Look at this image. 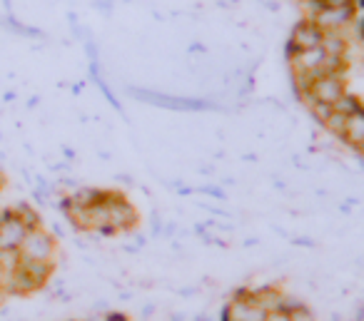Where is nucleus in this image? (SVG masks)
<instances>
[{
  "label": "nucleus",
  "mask_w": 364,
  "mask_h": 321,
  "mask_svg": "<svg viewBox=\"0 0 364 321\" xmlns=\"http://www.w3.org/2000/svg\"><path fill=\"white\" fill-rule=\"evenodd\" d=\"M55 256H58L55 234H50L43 224L28 229L26 239H23L21 249H18V259L41 261V264H55Z\"/></svg>",
  "instance_id": "f257e3e1"
},
{
  "label": "nucleus",
  "mask_w": 364,
  "mask_h": 321,
  "mask_svg": "<svg viewBox=\"0 0 364 321\" xmlns=\"http://www.w3.org/2000/svg\"><path fill=\"white\" fill-rule=\"evenodd\" d=\"M105 205H107V217H110V229L112 234H120V232H132L140 222V214L137 210L130 205L122 192H112L107 190L105 197Z\"/></svg>",
  "instance_id": "f03ea898"
},
{
  "label": "nucleus",
  "mask_w": 364,
  "mask_h": 321,
  "mask_svg": "<svg viewBox=\"0 0 364 321\" xmlns=\"http://www.w3.org/2000/svg\"><path fill=\"white\" fill-rule=\"evenodd\" d=\"M223 316L228 321H267L269 314L252 299L250 286H242L228 301V306L223 309Z\"/></svg>",
  "instance_id": "7ed1b4c3"
},
{
  "label": "nucleus",
  "mask_w": 364,
  "mask_h": 321,
  "mask_svg": "<svg viewBox=\"0 0 364 321\" xmlns=\"http://www.w3.org/2000/svg\"><path fill=\"white\" fill-rule=\"evenodd\" d=\"M347 92L344 85V75H332V72H322V75L312 77L309 82V90L304 95V105L307 102H322V105H334L339 97Z\"/></svg>",
  "instance_id": "20e7f679"
},
{
  "label": "nucleus",
  "mask_w": 364,
  "mask_h": 321,
  "mask_svg": "<svg viewBox=\"0 0 364 321\" xmlns=\"http://www.w3.org/2000/svg\"><path fill=\"white\" fill-rule=\"evenodd\" d=\"M322 28L312 21V18H304L297 26L292 28L287 40V53H299V50H312V48H322Z\"/></svg>",
  "instance_id": "39448f33"
},
{
  "label": "nucleus",
  "mask_w": 364,
  "mask_h": 321,
  "mask_svg": "<svg viewBox=\"0 0 364 321\" xmlns=\"http://www.w3.org/2000/svg\"><path fill=\"white\" fill-rule=\"evenodd\" d=\"M289 70L297 75L317 77L324 72V62H327V53L322 48H312V50H299V53H287Z\"/></svg>",
  "instance_id": "423d86ee"
},
{
  "label": "nucleus",
  "mask_w": 364,
  "mask_h": 321,
  "mask_svg": "<svg viewBox=\"0 0 364 321\" xmlns=\"http://www.w3.org/2000/svg\"><path fill=\"white\" fill-rule=\"evenodd\" d=\"M135 92L137 100H145V102H152L157 107H167V110H208L213 107L210 102L205 100H198V97H177V95H160V92H150V90H132Z\"/></svg>",
  "instance_id": "0eeeda50"
},
{
  "label": "nucleus",
  "mask_w": 364,
  "mask_h": 321,
  "mask_svg": "<svg viewBox=\"0 0 364 321\" xmlns=\"http://www.w3.org/2000/svg\"><path fill=\"white\" fill-rule=\"evenodd\" d=\"M354 16H357V8H317L312 11V21L322 28V33L329 31H349Z\"/></svg>",
  "instance_id": "6e6552de"
},
{
  "label": "nucleus",
  "mask_w": 364,
  "mask_h": 321,
  "mask_svg": "<svg viewBox=\"0 0 364 321\" xmlns=\"http://www.w3.org/2000/svg\"><path fill=\"white\" fill-rule=\"evenodd\" d=\"M339 140L347 147H352L354 152L364 155V105L347 117V125H344V132Z\"/></svg>",
  "instance_id": "1a4fd4ad"
},
{
  "label": "nucleus",
  "mask_w": 364,
  "mask_h": 321,
  "mask_svg": "<svg viewBox=\"0 0 364 321\" xmlns=\"http://www.w3.org/2000/svg\"><path fill=\"white\" fill-rule=\"evenodd\" d=\"M322 50L332 58H347L349 50V38L347 31H329L322 38Z\"/></svg>",
  "instance_id": "9d476101"
},
{
  "label": "nucleus",
  "mask_w": 364,
  "mask_h": 321,
  "mask_svg": "<svg viewBox=\"0 0 364 321\" xmlns=\"http://www.w3.org/2000/svg\"><path fill=\"white\" fill-rule=\"evenodd\" d=\"M105 197V190H97V187H77L75 192L65 197L73 207H80V210H87V207L97 205V202Z\"/></svg>",
  "instance_id": "9b49d317"
},
{
  "label": "nucleus",
  "mask_w": 364,
  "mask_h": 321,
  "mask_svg": "<svg viewBox=\"0 0 364 321\" xmlns=\"http://www.w3.org/2000/svg\"><path fill=\"white\" fill-rule=\"evenodd\" d=\"M332 107H334L337 112H342V115H347V117H349L352 112H357L359 107H362V100H359L357 95H352V92H344V95L339 97V100L334 102Z\"/></svg>",
  "instance_id": "f8f14e48"
},
{
  "label": "nucleus",
  "mask_w": 364,
  "mask_h": 321,
  "mask_svg": "<svg viewBox=\"0 0 364 321\" xmlns=\"http://www.w3.org/2000/svg\"><path fill=\"white\" fill-rule=\"evenodd\" d=\"M344 125H347V115H342V112H337L332 107V115L324 120V130L329 132V135H334V137H342V132H344Z\"/></svg>",
  "instance_id": "ddd939ff"
},
{
  "label": "nucleus",
  "mask_w": 364,
  "mask_h": 321,
  "mask_svg": "<svg viewBox=\"0 0 364 321\" xmlns=\"http://www.w3.org/2000/svg\"><path fill=\"white\" fill-rule=\"evenodd\" d=\"M287 319L289 321H317V314L312 311V306H307L304 301H299L297 306L287 311Z\"/></svg>",
  "instance_id": "4468645a"
},
{
  "label": "nucleus",
  "mask_w": 364,
  "mask_h": 321,
  "mask_svg": "<svg viewBox=\"0 0 364 321\" xmlns=\"http://www.w3.org/2000/svg\"><path fill=\"white\" fill-rule=\"evenodd\" d=\"M307 107H309V115H312L319 125H324V120L332 115V105H322V102H307Z\"/></svg>",
  "instance_id": "2eb2a0df"
},
{
  "label": "nucleus",
  "mask_w": 364,
  "mask_h": 321,
  "mask_svg": "<svg viewBox=\"0 0 364 321\" xmlns=\"http://www.w3.org/2000/svg\"><path fill=\"white\" fill-rule=\"evenodd\" d=\"M349 31H352L354 36H357V40L364 43V13H357V16H354L352 26H349Z\"/></svg>",
  "instance_id": "dca6fc26"
},
{
  "label": "nucleus",
  "mask_w": 364,
  "mask_h": 321,
  "mask_svg": "<svg viewBox=\"0 0 364 321\" xmlns=\"http://www.w3.org/2000/svg\"><path fill=\"white\" fill-rule=\"evenodd\" d=\"M324 6H327V8H354V0H327Z\"/></svg>",
  "instance_id": "f3484780"
},
{
  "label": "nucleus",
  "mask_w": 364,
  "mask_h": 321,
  "mask_svg": "<svg viewBox=\"0 0 364 321\" xmlns=\"http://www.w3.org/2000/svg\"><path fill=\"white\" fill-rule=\"evenodd\" d=\"M304 3H307V6L312 8V11H317V8H322L324 3H327V0H304Z\"/></svg>",
  "instance_id": "a211bd4d"
},
{
  "label": "nucleus",
  "mask_w": 364,
  "mask_h": 321,
  "mask_svg": "<svg viewBox=\"0 0 364 321\" xmlns=\"http://www.w3.org/2000/svg\"><path fill=\"white\" fill-rule=\"evenodd\" d=\"M152 314H155V306H152V304L142 306V319H150Z\"/></svg>",
  "instance_id": "6ab92c4d"
},
{
  "label": "nucleus",
  "mask_w": 364,
  "mask_h": 321,
  "mask_svg": "<svg viewBox=\"0 0 364 321\" xmlns=\"http://www.w3.org/2000/svg\"><path fill=\"white\" fill-rule=\"evenodd\" d=\"M267 321H289V319H287V314H269Z\"/></svg>",
  "instance_id": "aec40b11"
},
{
  "label": "nucleus",
  "mask_w": 364,
  "mask_h": 321,
  "mask_svg": "<svg viewBox=\"0 0 364 321\" xmlns=\"http://www.w3.org/2000/svg\"><path fill=\"white\" fill-rule=\"evenodd\" d=\"M352 321H364V306H357V311H354V319Z\"/></svg>",
  "instance_id": "412c9836"
},
{
  "label": "nucleus",
  "mask_w": 364,
  "mask_h": 321,
  "mask_svg": "<svg viewBox=\"0 0 364 321\" xmlns=\"http://www.w3.org/2000/svg\"><path fill=\"white\" fill-rule=\"evenodd\" d=\"M354 8H357V13H364V0H354Z\"/></svg>",
  "instance_id": "4be33fe9"
},
{
  "label": "nucleus",
  "mask_w": 364,
  "mask_h": 321,
  "mask_svg": "<svg viewBox=\"0 0 364 321\" xmlns=\"http://www.w3.org/2000/svg\"><path fill=\"white\" fill-rule=\"evenodd\" d=\"M0 190H3V175H0Z\"/></svg>",
  "instance_id": "5701e85b"
},
{
  "label": "nucleus",
  "mask_w": 364,
  "mask_h": 321,
  "mask_svg": "<svg viewBox=\"0 0 364 321\" xmlns=\"http://www.w3.org/2000/svg\"><path fill=\"white\" fill-rule=\"evenodd\" d=\"M362 157H364V155H362Z\"/></svg>",
  "instance_id": "b1692460"
}]
</instances>
